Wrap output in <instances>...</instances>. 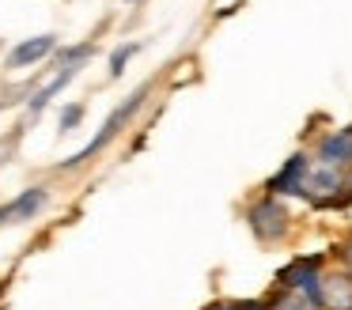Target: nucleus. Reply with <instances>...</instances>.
<instances>
[{"instance_id":"obj_1","label":"nucleus","mask_w":352,"mask_h":310,"mask_svg":"<svg viewBox=\"0 0 352 310\" xmlns=\"http://www.w3.org/2000/svg\"><path fill=\"white\" fill-rule=\"evenodd\" d=\"M95 53V38H87V42H76V45H65V49L54 53V72H50V80L42 83L38 91H34L31 98H27V113L31 118H38L42 110H46L50 102H54L57 95H61L65 87H69L72 80L80 76V68H84V60Z\"/></svg>"},{"instance_id":"obj_2","label":"nucleus","mask_w":352,"mask_h":310,"mask_svg":"<svg viewBox=\"0 0 352 310\" xmlns=\"http://www.w3.org/2000/svg\"><path fill=\"white\" fill-rule=\"evenodd\" d=\"M243 219H246L250 234L261 242V246H280V242H288V234H292V212L284 208L280 197L265 193V189L246 204Z\"/></svg>"},{"instance_id":"obj_3","label":"nucleus","mask_w":352,"mask_h":310,"mask_svg":"<svg viewBox=\"0 0 352 310\" xmlns=\"http://www.w3.org/2000/svg\"><path fill=\"white\" fill-rule=\"evenodd\" d=\"M148 95H152V83H140V87L133 91V95L125 98L122 106H114V110H110V118L99 125V133H95L91 140H87L84 148L76 151V155H69V159H65V163L57 166V170H76V166H84L87 159H95V155H99V151L107 148V144L114 140V136H118V133H122V129L133 121V113H137L140 106H144V98H148Z\"/></svg>"},{"instance_id":"obj_4","label":"nucleus","mask_w":352,"mask_h":310,"mask_svg":"<svg viewBox=\"0 0 352 310\" xmlns=\"http://www.w3.org/2000/svg\"><path fill=\"white\" fill-rule=\"evenodd\" d=\"M326 269H329V257L326 254H296L288 265H280V269H276L273 287L307 295V299L318 307V284H322V272H326Z\"/></svg>"},{"instance_id":"obj_5","label":"nucleus","mask_w":352,"mask_h":310,"mask_svg":"<svg viewBox=\"0 0 352 310\" xmlns=\"http://www.w3.org/2000/svg\"><path fill=\"white\" fill-rule=\"evenodd\" d=\"M311 170H314V151H292V155L280 163V170H276L261 189L273 193V197H303Z\"/></svg>"},{"instance_id":"obj_6","label":"nucleus","mask_w":352,"mask_h":310,"mask_svg":"<svg viewBox=\"0 0 352 310\" xmlns=\"http://www.w3.org/2000/svg\"><path fill=\"white\" fill-rule=\"evenodd\" d=\"M314 163L337 166V170H352V125L329 129L314 144Z\"/></svg>"},{"instance_id":"obj_7","label":"nucleus","mask_w":352,"mask_h":310,"mask_svg":"<svg viewBox=\"0 0 352 310\" xmlns=\"http://www.w3.org/2000/svg\"><path fill=\"white\" fill-rule=\"evenodd\" d=\"M318 310H352V272L329 265L318 284Z\"/></svg>"},{"instance_id":"obj_8","label":"nucleus","mask_w":352,"mask_h":310,"mask_svg":"<svg viewBox=\"0 0 352 310\" xmlns=\"http://www.w3.org/2000/svg\"><path fill=\"white\" fill-rule=\"evenodd\" d=\"M46 201H50V189H46V186H27L23 193H16L12 201L0 204V227L34 219L42 208H46Z\"/></svg>"},{"instance_id":"obj_9","label":"nucleus","mask_w":352,"mask_h":310,"mask_svg":"<svg viewBox=\"0 0 352 310\" xmlns=\"http://www.w3.org/2000/svg\"><path fill=\"white\" fill-rule=\"evenodd\" d=\"M54 53H57V34L23 38L19 45H12V53H8L4 65H8V68H31V65H38V60L54 57Z\"/></svg>"},{"instance_id":"obj_10","label":"nucleus","mask_w":352,"mask_h":310,"mask_svg":"<svg viewBox=\"0 0 352 310\" xmlns=\"http://www.w3.org/2000/svg\"><path fill=\"white\" fill-rule=\"evenodd\" d=\"M269 310H318L307 295H296V291H280V287H273V291L265 295Z\"/></svg>"},{"instance_id":"obj_11","label":"nucleus","mask_w":352,"mask_h":310,"mask_svg":"<svg viewBox=\"0 0 352 310\" xmlns=\"http://www.w3.org/2000/svg\"><path fill=\"white\" fill-rule=\"evenodd\" d=\"M137 53H140V42H125V45H118V49L110 53V68H107L110 80H118V76H122L125 68H129V60L137 57Z\"/></svg>"},{"instance_id":"obj_12","label":"nucleus","mask_w":352,"mask_h":310,"mask_svg":"<svg viewBox=\"0 0 352 310\" xmlns=\"http://www.w3.org/2000/svg\"><path fill=\"white\" fill-rule=\"evenodd\" d=\"M205 310H269V302H265V295L261 299H216Z\"/></svg>"},{"instance_id":"obj_13","label":"nucleus","mask_w":352,"mask_h":310,"mask_svg":"<svg viewBox=\"0 0 352 310\" xmlns=\"http://www.w3.org/2000/svg\"><path fill=\"white\" fill-rule=\"evenodd\" d=\"M84 121V102H69V106H61V118H57V129L61 133H72V129Z\"/></svg>"},{"instance_id":"obj_14","label":"nucleus","mask_w":352,"mask_h":310,"mask_svg":"<svg viewBox=\"0 0 352 310\" xmlns=\"http://www.w3.org/2000/svg\"><path fill=\"white\" fill-rule=\"evenodd\" d=\"M337 265L352 272V234H349V239H341V242H337Z\"/></svg>"}]
</instances>
